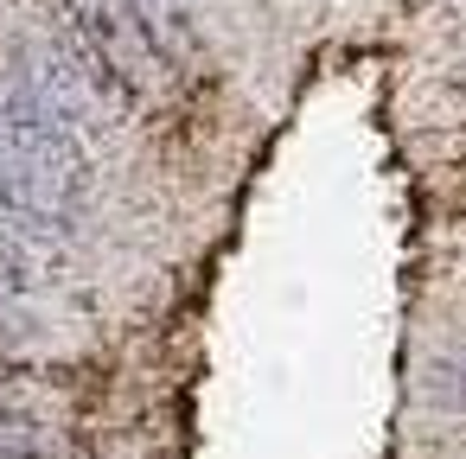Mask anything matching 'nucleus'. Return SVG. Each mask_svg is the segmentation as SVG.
<instances>
[{"mask_svg": "<svg viewBox=\"0 0 466 459\" xmlns=\"http://www.w3.org/2000/svg\"><path fill=\"white\" fill-rule=\"evenodd\" d=\"M20 294H33V262L14 230H0V306H14Z\"/></svg>", "mask_w": 466, "mask_h": 459, "instance_id": "1", "label": "nucleus"}, {"mask_svg": "<svg viewBox=\"0 0 466 459\" xmlns=\"http://www.w3.org/2000/svg\"><path fill=\"white\" fill-rule=\"evenodd\" d=\"M428 402H441V408H466V351L428 364Z\"/></svg>", "mask_w": 466, "mask_h": 459, "instance_id": "2", "label": "nucleus"}]
</instances>
